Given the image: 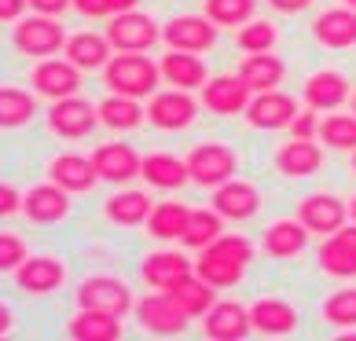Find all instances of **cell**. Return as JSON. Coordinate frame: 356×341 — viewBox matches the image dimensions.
Returning a JSON list of instances; mask_svg holds the SVG:
<instances>
[{
	"instance_id": "1",
	"label": "cell",
	"mask_w": 356,
	"mask_h": 341,
	"mask_svg": "<svg viewBox=\"0 0 356 341\" xmlns=\"http://www.w3.org/2000/svg\"><path fill=\"white\" fill-rule=\"evenodd\" d=\"M103 81L114 96L143 99L154 96L158 81H162V67L147 56V51H118V56L103 67Z\"/></svg>"
},
{
	"instance_id": "2",
	"label": "cell",
	"mask_w": 356,
	"mask_h": 341,
	"mask_svg": "<svg viewBox=\"0 0 356 341\" xmlns=\"http://www.w3.org/2000/svg\"><path fill=\"white\" fill-rule=\"evenodd\" d=\"M67 30L59 26V19L51 15H26L15 22V33H11V44H15V51H22V56L30 59H51L59 56L63 48H67Z\"/></svg>"
},
{
	"instance_id": "3",
	"label": "cell",
	"mask_w": 356,
	"mask_h": 341,
	"mask_svg": "<svg viewBox=\"0 0 356 341\" xmlns=\"http://www.w3.org/2000/svg\"><path fill=\"white\" fill-rule=\"evenodd\" d=\"M188 169H191V180L199 183V188H220V183L235 180V169H239V158H235V151L228 143H213L206 140L199 147H191L188 154Z\"/></svg>"
},
{
	"instance_id": "4",
	"label": "cell",
	"mask_w": 356,
	"mask_h": 341,
	"mask_svg": "<svg viewBox=\"0 0 356 341\" xmlns=\"http://www.w3.org/2000/svg\"><path fill=\"white\" fill-rule=\"evenodd\" d=\"M96 125H99V103H92L85 96L56 99L48 110V128L59 140H85L96 133Z\"/></svg>"
},
{
	"instance_id": "5",
	"label": "cell",
	"mask_w": 356,
	"mask_h": 341,
	"mask_svg": "<svg viewBox=\"0 0 356 341\" xmlns=\"http://www.w3.org/2000/svg\"><path fill=\"white\" fill-rule=\"evenodd\" d=\"M136 319H140L143 331L154 334V338H177V334L188 331V323H191V316L173 301V294H165V290H154L147 297H140L136 301Z\"/></svg>"
},
{
	"instance_id": "6",
	"label": "cell",
	"mask_w": 356,
	"mask_h": 341,
	"mask_svg": "<svg viewBox=\"0 0 356 341\" xmlns=\"http://www.w3.org/2000/svg\"><path fill=\"white\" fill-rule=\"evenodd\" d=\"M107 41L114 51H151L162 41V26L147 11H122L107 22Z\"/></svg>"
},
{
	"instance_id": "7",
	"label": "cell",
	"mask_w": 356,
	"mask_h": 341,
	"mask_svg": "<svg viewBox=\"0 0 356 341\" xmlns=\"http://www.w3.org/2000/svg\"><path fill=\"white\" fill-rule=\"evenodd\" d=\"M77 308H99V312H111V316H125L136 305H133V290L118 275H88L77 286Z\"/></svg>"
},
{
	"instance_id": "8",
	"label": "cell",
	"mask_w": 356,
	"mask_h": 341,
	"mask_svg": "<svg viewBox=\"0 0 356 341\" xmlns=\"http://www.w3.org/2000/svg\"><path fill=\"white\" fill-rule=\"evenodd\" d=\"M217 30L220 26L206 15H177L162 26V41L173 51H195V56H202V51L217 44Z\"/></svg>"
},
{
	"instance_id": "9",
	"label": "cell",
	"mask_w": 356,
	"mask_h": 341,
	"mask_svg": "<svg viewBox=\"0 0 356 341\" xmlns=\"http://www.w3.org/2000/svg\"><path fill=\"white\" fill-rule=\"evenodd\" d=\"M298 220L312 235H334L338 228H346L353 217H349V202H341L338 194L316 191V194H305V199L298 202Z\"/></svg>"
},
{
	"instance_id": "10",
	"label": "cell",
	"mask_w": 356,
	"mask_h": 341,
	"mask_svg": "<svg viewBox=\"0 0 356 341\" xmlns=\"http://www.w3.org/2000/svg\"><path fill=\"white\" fill-rule=\"evenodd\" d=\"M30 85H33L37 96L56 103V99H67V96H77V92H81V70H77L67 56L63 59L51 56V59H41L33 67Z\"/></svg>"
},
{
	"instance_id": "11",
	"label": "cell",
	"mask_w": 356,
	"mask_h": 341,
	"mask_svg": "<svg viewBox=\"0 0 356 341\" xmlns=\"http://www.w3.org/2000/svg\"><path fill=\"white\" fill-rule=\"evenodd\" d=\"M195 117H199V103H195L184 88L173 92H154L151 103H147V122L162 133H180L188 128Z\"/></svg>"
},
{
	"instance_id": "12",
	"label": "cell",
	"mask_w": 356,
	"mask_h": 341,
	"mask_svg": "<svg viewBox=\"0 0 356 341\" xmlns=\"http://www.w3.org/2000/svg\"><path fill=\"white\" fill-rule=\"evenodd\" d=\"M70 199H74V194L63 191L56 180L33 183V188L22 194V217L30 220V224H41V228L59 224V220L70 213Z\"/></svg>"
},
{
	"instance_id": "13",
	"label": "cell",
	"mask_w": 356,
	"mask_h": 341,
	"mask_svg": "<svg viewBox=\"0 0 356 341\" xmlns=\"http://www.w3.org/2000/svg\"><path fill=\"white\" fill-rule=\"evenodd\" d=\"M250 85L243 81L239 74H220V77H209L202 85V107L217 117H232V114H246L250 107Z\"/></svg>"
},
{
	"instance_id": "14",
	"label": "cell",
	"mask_w": 356,
	"mask_h": 341,
	"mask_svg": "<svg viewBox=\"0 0 356 341\" xmlns=\"http://www.w3.org/2000/svg\"><path fill=\"white\" fill-rule=\"evenodd\" d=\"M298 117V99L286 96V92H257L246 107V122L261 128V133H280V128H290V122Z\"/></svg>"
},
{
	"instance_id": "15",
	"label": "cell",
	"mask_w": 356,
	"mask_h": 341,
	"mask_svg": "<svg viewBox=\"0 0 356 341\" xmlns=\"http://www.w3.org/2000/svg\"><path fill=\"white\" fill-rule=\"evenodd\" d=\"M92 165H96V173H99L103 183H118V188H122V183L140 176L143 158L129 147V143L114 140V143H103V147L92 151Z\"/></svg>"
},
{
	"instance_id": "16",
	"label": "cell",
	"mask_w": 356,
	"mask_h": 341,
	"mask_svg": "<svg viewBox=\"0 0 356 341\" xmlns=\"http://www.w3.org/2000/svg\"><path fill=\"white\" fill-rule=\"evenodd\" d=\"M63 283H67V265L48 253H37V257L30 253L15 268V286L26 294H56Z\"/></svg>"
},
{
	"instance_id": "17",
	"label": "cell",
	"mask_w": 356,
	"mask_h": 341,
	"mask_svg": "<svg viewBox=\"0 0 356 341\" xmlns=\"http://www.w3.org/2000/svg\"><path fill=\"white\" fill-rule=\"evenodd\" d=\"M250 331H254V319L239 301H217L202 316V334L209 341H243L250 338Z\"/></svg>"
},
{
	"instance_id": "18",
	"label": "cell",
	"mask_w": 356,
	"mask_h": 341,
	"mask_svg": "<svg viewBox=\"0 0 356 341\" xmlns=\"http://www.w3.org/2000/svg\"><path fill=\"white\" fill-rule=\"evenodd\" d=\"M191 272H195L191 257L180 253V250H154V253L143 257V265H140V275L151 290H173V286L180 279H188Z\"/></svg>"
},
{
	"instance_id": "19",
	"label": "cell",
	"mask_w": 356,
	"mask_h": 341,
	"mask_svg": "<svg viewBox=\"0 0 356 341\" xmlns=\"http://www.w3.org/2000/svg\"><path fill=\"white\" fill-rule=\"evenodd\" d=\"M209 206H213L224 220H250V217L261 213V191L246 180H228V183H220V188H213Z\"/></svg>"
},
{
	"instance_id": "20",
	"label": "cell",
	"mask_w": 356,
	"mask_h": 341,
	"mask_svg": "<svg viewBox=\"0 0 356 341\" xmlns=\"http://www.w3.org/2000/svg\"><path fill=\"white\" fill-rule=\"evenodd\" d=\"M250 319H254V331L265 338H286L298 331V308L283 297H257L250 305Z\"/></svg>"
},
{
	"instance_id": "21",
	"label": "cell",
	"mask_w": 356,
	"mask_h": 341,
	"mask_svg": "<svg viewBox=\"0 0 356 341\" xmlns=\"http://www.w3.org/2000/svg\"><path fill=\"white\" fill-rule=\"evenodd\" d=\"M312 37L331 51H346L356 44V11L353 8H327L312 22Z\"/></svg>"
},
{
	"instance_id": "22",
	"label": "cell",
	"mask_w": 356,
	"mask_h": 341,
	"mask_svg": "<svg viewBox=\"0 0 356 341\" xmlns=\"http://www.w3.org/2000/svg\"><path fill=\"white\" fill-rule=\"evenodd\" d=\"M301 96H305V107L312 110H341V103L353 99V88L346 81V74H338V70H320V74H312L305 88H301Z\"/></svg>"
},
{
	"instance_id": "23",
	"label": "cell",
	"mask_w": 356,
	"mask_h": 341,
	"mask_svg": "<svg viewBox=\"0 0 356 341\" xmlns=\"http://www.w3.org/2000/svg\"><path fill=\"white\" fill-rule=\"evenodd\" d=\"M48 180H56L59 188L70 191V194H88L99 183V173H96V165H92V158H85V154H59V158L48 165Z\"/></svg>"
},
{
	"instance_id": "24",
	"label": "cell",
	"mask_w": 356,
	"mask_h": 341,
	"mask_svg": "<svg viewBox=\"0 0 356 341\" xmlns=\"http://www.w3.org/2000/svg\"><path fill=\"white\" fill-rule=\"evenodd\" d=\"M158 67H162V77L173 88H184V92H195L209 81V70L202 56H195V51H173L169 48L162 59H158Z\"/></svg>"
},
{
	"instance_id": "25",
	"label": "cell",
	"mask_w": 356,
	"mask_h": 341,
	"mask_svg": "<svg viewBox=\"0 0 356 341\" xmlns=\"http://www.w3.org/2000/svg\"><path fill=\"white\" fill-rule=\"evenodd\" d=\"M151 209H154V202H151L147 191L125 188V191H118V194H111V199L103 202V217H107L111 224H118V228H140V224H147Z\"/></svg>"
},
{
	"instance_id": "26",
	"label": "cell",
	"mask_w": 356,
	"mask_h": 341,
	"mask_svg": "<svg viewBox=\"0 0 356 341\" xmlns=\"http://www.w3.org/2000/svg\"><path fill=\"white\" fill-rule=\"evenodd\" d=\"M309 228L301 224V220H275V224L265 228V235H261V246H265V253L275 257V260H290L298 253H305L309 246Z\"/></svg>"
},
{
	"instance_id": "27",
	"label": "cell",
	"mask_w": 356,
	"mask_h": 341,
	"mask_svg": "<svg viewBox=\"0 0 356 341\" xmlns=\"http://www.w3.org/2000/svg\"><path fill=\"white\" fill-rule=\"evenodd\" d=\"M140 176L147 180V188H158V191H177L191 180V169H188V158H177L169 151H154L143 158V169Z\"/></svg>"
},
{
	"instance_id": "28",
	"label": "cell",
	"mask_w": 356,
	"mask_h": 341,
	"mask_svg": "<svg viewBox=\"0 0 356 341\" xmlns=\"http://www.w3.org/2000/svg\"><path fill=\"white\" fill-rule=\"evenodd\" d=\"M275 169L290 180H301V176H312L323 169V151L316 140H290L286 147H280L275 154Z\"/></svg>"
},
{
	"instance_id": "29",
	"label": "cell",
	"mask_w": 356,
	"mask_h": 341,
	"mask_svg": "<svg viewBox=\"0 0 356 341\" xmlns=\"http://www.w3.org/2000/svg\"><path fill=\"white\" fill-rule=\"evenodd\" d=\"M67 338H74V341H118L122 338V316H111V312H99V308H81L67 323Z\"/></svg>"
},
{
	"instance_id": "30",
	"label": "cell",
	"mask_w": 356,
	"mask_h": 341,
	"mask_svg": "<svg viewBox=\"0 0 356 341\" xmlns=\"http://www.w3.org/2000/svg\"><path fill=\"white\" fill-rule=\"evenodd\" d=\"M63 56H67L77 70H103L114 59V48L103 33H74L67 41V48H63Z\"/></svg>"
},
{
	"instance_id": "31",
	"label": "cell",
	"mask_w": 356,
	"mask_h": 341,
	"mask_svg": "<svg viewBox=\"0 0 356 341\" xmlns=\"http://www.w3.org/2000/svg\"><path fill=\"white\" fill-rule=\"evenodd\" d=\"M316 265H320V272L334 275V279H353L356 275V242H349L341 231L327 235L320 242V250H316Z\"/></svg>"
},
{
	"instance_id": "32",
	"label": "cell",
	"mask_w": 356,
	"mask_h": 341,
	"mask_svg": "<svg viewBox=\"0 0 356 341\" xmlns=\"http://www.w3.org/2000/svg\"><path fill=\"white\" fill-rule=\"evenodd\" d=\"M239 77L250 85V92H272L283 85L286 77V63L275 51H261V56H246L239 63Z\"/></svg>"
},
{
	"instance_id": "33",
	"label": "cell",
	"mask_w": 356,
	"mask_h": 341,
	"mask_svg": "<svg viewBox=\"0 0 356 341\" xmlns=\"http://www.w3.org/2000/svg\"><path fill=\"white\" fill-rule=\"evenodd\" d=\"M195 275H202V279L213 286V290H232V286L243 283L246 265H239V260H228V257H220V253H213V250H199Z\"/></svg>"
},
{
	"instance_id": "34",
	"label": "cell",
	"mask_w": 356,
	"mask_h": 341,
	"mask_svg": "<svg viewBox=\"0 0 356 341\" xmlns=\"http://www.w3.org/2000/svg\"><path fill=\"white\" fill-rule=\"evenodd\" d=\"M147 122V110L140 107V99H129V96H111L99 103V125L114 128V133H133Z\"/></svg>"
},
{
	"instance_id": "35",
	"label": "cell",
	"mask_w": 356,
	"mask_h": 341,
	"mask_svg": "<svg viewBox=\"0 0 356 341\" xmlns=\"http://www.w3.org/2000/svg\"><path fill=\"white\" fill-rule=\"evenodd\" d=\"M165 294H173V301H177V305H180L184 312H188L191 319H202L206 312L217 305V297H213L217 290L202 279V275H195V272L188 275V279H180V283L173 286V290H165Z\"/></svg>"
},
{
	"instance_id": "36",
	"label": "cell",
	"mask_w": 356,
	"mask_h": 341,
	"mask_svg": "<svg viewBox=\"0 0 356 341\" xmlns=\"http://www.w3.org/2000/svg\"><path fill=\"white\" fill-rule=\"evenodd\" d=\"M220 235H224V217L213 206L209 209H191V220L180 235V246H188V250H206V246H213L220 239Z\"/></svg>"
},
{
	"instance_id": "37",
	"label": "cell",
	"mask_w": 356,
	"mask_h": 341,
	"mask_svg": "<svg viewBox=\"0 0 356 341\" xmlns=\"http://www.w3.org/2000/svg\"><path fill=\"white\" fill-rule=\"evenodd\" d=\"M37 117V96L15 85L0 88V128H22Z\"/></svg>"
},
{
	"instance_id": "38",
	"label": "cell",
	"mask_w": 356,
	"mask_h": 341,
	"mask_svg": "<svg viewBox=\"0 0 356 341\" xmlns=\"http://www.w3.org/2000/svg\"><path fill=\"white\" fill-rule=\"evenodd\" d=\"M188 220H191V209L184 206V202H158L151 209V217H147V231H151V239H162V242L165 239H177L180 242Z\"/></svg>"
},
{
	"instance_id": "39",
	"label": "cell",
	"mask_w": 356,
	"mask_h": 341,
	"mask_svg": "<svg viewBox=\"0 0 356 341\" xmlns=\"http://www.w3.org/2000/svg\"><path fill=\"white\" fill-rule=\"evenodd\" d=\"M320 143L327 151H356V114L331 110L320 122Z\"/></svg>"
},
{
	"instance_id": "40",
	"label": "cell",
	"mask_w": 356,
	"mask_h": 341,
	"mask_svg": "<svg viewBox=\"0 0 356 341\" xmlns=\"http://www.w3.org/2000/svg\"><path fill=\"white\" fill-rule=\"evenodd\" d=\"M275 41H280V33H275V26L265 22V19H250L246 26H239V33H235V44L243 48V56H261V51H272Z\"/></svg>"
},
{
	"instance_id": "41",
	"label": "cell",
	"mask_w": 356,
	"mask_h": 341,
	"mask_svg": "<svg viewBox=\"0 0 356 341\" xmlns=\"http://www.w3.org/2000/svg\"><path fill=\"white\" fill-rule=\"evenodd\" d=\"M257 11V0H206V19H213L220 30L246 26Z\"/></svg>"
},
{
	"instance_id": "42",
	"label": "cell",
	"mask_w": 356,
	"mask_h": 341,
	"mask_svg": "<svg viewBox=\"0 0 356 341\" xmlns=\"http://www.w3.org/2000/svg\"><path fill=\"white\" fill-rule=\"evenodd\" d=\"M323 319L331 326H356V286L338 290L323 301Z\"/></svg>"
},
{
	"instance_id": "43",
	"label": "cell",
	"mask_w": 356,
	"mask_h": 341,
	"mask_svg": "<svg viewBox=\"0 0 356 341\" xmlns=\"http://www.w3.org/2000/svg\"><path fill=\"white\" fill-rule=\"evenodd\" d=\"M30 257V250H26V239L15 231H0V275L11 272L15 275V268L22 265V260Z\"/></svg>"
},
{
	"instance_id": "44",
	"label": "cell",
	"mask_w": 356,
	"mask_h": 341,
	"mask_svg": "<svg viewBox=\"0 0 356 341\" xmlns=\"http://www.w3.org/2000/svg\"><path fill=\"white\" fill-rule=\"evenodd\" d=\"M140 0H74V8L85 19H114L122 11H136Z\"/></svg>"
},
{
	"instance_id": "45",
	"label": "cell",
	"mask_w": 356,
	"mask_h": 341,
	"mask_svg": "<svg viewBox=\"0 0 356 341\" xmlns=\"http://www.w3.org/2000/svg\"><path fill=\"white\" fill-rule=\"evenodd\" d=\"M320 110H312V107H305V110H298V117L290 122V136L294 140H316L320 136V122L323 117H316Z\"/></svg>"
},
{
	"instance_id": "46",
	"label": "cell",
	"mask_w": 356,
	"mask_h": 341,
	"mask_svg": "<svg viewBox=\"0 0 356 341\" xmlns=\"http://www.w3.org/2000/svg\"><path fill=\"white\" fill-rule=\"evenodd\" d=\"M22 213V194L11 188V183H0V217Z\"/></svg>"
},
{
	"instance_id": "47",
	"label": "cell",
	"mask_w": 356,
	"mask_h": 341,
	"mask_svg": "<svg viewBox=\"0 0 356 341\" xmlns=\"http://www.w3.org/2000/svg\"><path fill=\"white\" fill-rule=\"evenodd\" d=\"M67 8H74V0H30V11H33V15H51V19H59Z\"/></svg>"
},
{
	"instance_id": "48",
	"label": "cell",
	"mask_w": 356,
	"mask_h": 341,
	"mask_svg": "<svg viewBox=\"0 0 356 341\" xmlns=\"http://www.w3.org/2000/svg\"><path fill=\"white\" fill-rule=\"evenodd\" d=\"M26 8H30V0H0V22L26 19Z\"/></svg>"
},
{
	"instance_id": "49",
	"label": "cell",
	"mask_w": 356,
	"mask_h": 341,
	"mask_svg": "<svg viewBox=\"0 0 356 341\" xmlns=\"http://www.w3.org/2000/svg\"><path fill=\"white\" fill-rule=\"evenodd\" d=\"M268 4L280 11V15H298V11H305L312 0H268Z\"/></svg>"
},
{
	"instance_id": "50",
	"label": "cell",
	"mask_w": 356,
	"mask_h": 341,
	"mask_svg": "<svg viewBox=\"0 0 356 341\" xmlns=\"http://www.w3.org/2000/svg\"><path fill=\"white\" fill-rule=\"evenodd\" d=\"M11 326H15V316H11V308L4 305V301H0V338H8Z\"/></svg>"
},
{
	"instance_id": "51",
	"label": "cell",
	"mask_w": 356,
	"mask_h": 341,
	"mask_svg": "<svg viewBox=\"0 0 356 341\" xmlns=\"http://www.w3.org/2000/svg\"><path fill=\"white\" fill-rule=\"evenodd\" d=\"M349 217L356 220V194H353V199H349Z\"/></svg>"
},
{
	"instance_id": "52",
	"label": "cell",
	"mask_w": 356,
	"mask_h": 341,
	"mask_svg": "<svg viewBox=\"0 0 356 341\" xmlns=\"http://www.w3.org/2000/svg\"><path fill=\"white\" fill-rule=\"evenodd\" d=\"M338 341H356V334H338Z\"/></svg>"
},
{
	"instance_id": "53",
	"label": "cell",
	"mask_w": 356,
	"mask_h": 341,
	"mask_svg": "<svg viewBox=\"0 0 356 341\" xmlns=\"http://www.w3.org/2000/svg\"><path fill=\"white\" fill-rule=\"evenodd\" d=\"M346 8H353V11H356V0H346Z\"/></svg>"
},
{
	"instance_id": "54",
	"label": "cell",
	"mask_w": 356,
	"mask_h": 341,
	"mask_svg": "<svg viewBox=\"0 0 356 341\" xmlns=\"http://www.w3.org/2000/svg\"><path fill=\"white\" fill-rule=\"evenodd\" d=\"M353 114H356V92H353Z\"/></svg>"
},
{
	"instance_id": "55",
	"label": "cell",
	"mask_w": 356,
	"mask_h": 341,
	"mask_svg": "<svg viewBox=\"0 0 356 341\" xmlns=\"http://www.w3.org/2000/svg\"><path fill=\"white\" fill-rule=\"evenodd\" d=\"M353 173H356V151H353Z\"/></svg>"
}]
</instances>
